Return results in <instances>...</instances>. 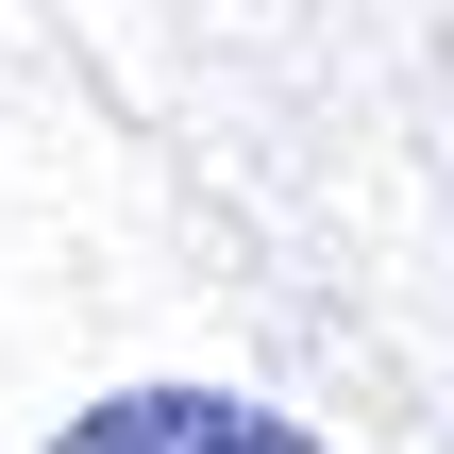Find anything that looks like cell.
I'll return each mask as SVG.
<instances>
[{
	"label": "cell",
	"mask_w": 454,
	"mask_h": 454,
	"mask_svg": "<svg viewBox=\"0 0 454 454\" xmlns=\"http://www.w3.org/2000/svg\"><path fill=\"white\" fill-rule=\"evenodd\" d=\"M51 454H320V438L270 421V404H236V387H118V404H84Z\"/></svg>",
	"instance_id": "6da1fadb"
}]
</instances>
